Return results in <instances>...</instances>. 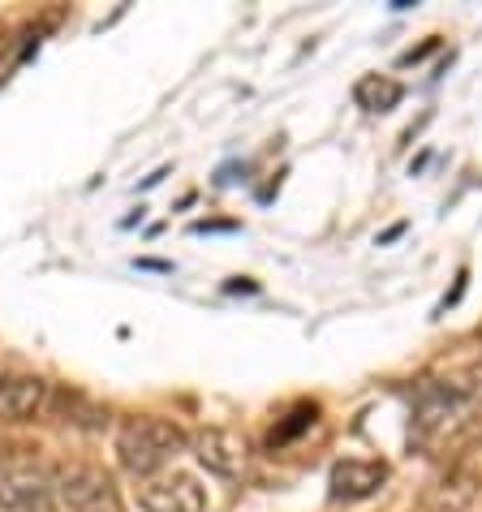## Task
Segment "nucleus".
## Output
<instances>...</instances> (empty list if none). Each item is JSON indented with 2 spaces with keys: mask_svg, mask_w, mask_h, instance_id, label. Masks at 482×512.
I'll return each mask as SVG.
<instances>
[{
  "mask_svg": "<svg viewBox=\"0 0 482 512\" xmlns=\"http://www.w3.org/2000/svg\"><path fill=\"white\" fill-rule=\"evenodd\" d=\"M482 422V392L452 379H422L409 409V444L427 457H444Z\"/></svg>",
  "mask_w": 482,
  "mask_h": 512,
  "instance_id": "obj_1",
  "label": "nucleus"
},
{
  "mask_svg": "<svg viewBox=\"0 0 482 512\" xmlns=\"http://www.w3.org/2000/svg\"><path fill=\"white\" fill-rule=\"evenodd\" d=\"M48 401V383L35 375H0V422H31Z\"/></svg>",
  "mask_w": 482,
  "mask_h": 512,
  "instance_id": "obj_8",
  "label": "nucleus"
},
{
  "mask_svg": "<svg viewBox=\"0 0 482 512\" xmlns=\"http://www.w3.org/2000/svg\"><path fill=\"white\" fill-rule=\"evenodd\" d=\"M190 444V435L181 431V426L173 422H164V418H130V422H121V431H117V461L125 474H134V478H155L160 469L177 457L181 448Z\"/></svg>",
  "mask_w": 482,
  "mask_h": 512,
  "instance_id": "obj_2",
  "label": "nucleus"
},
{
  "mask_svg": "<svg viewBox=\"0 0 482 512\" xmlns=\"http://www.w3.org/2000/svg\"><path fill=\"white\" fill-rule=\"evenodd\" d=\"M138 508L143 512H207V491L194 474H155L138 487Z\"/></svg>",
  "mask_w": 482,
  "mask_h": 512,
  "instance_id": "obj_5",
  "label": "nucleus"
},
{
  "mask_svg": "<svg viewBox=\"0 0 482 512\" xmlns=\"http://www.w3.org/2000/svg\"><path fill=\"white\" fill-rule=\"evenodd\" d=\"M315 418H319V405H297L293 414H289V422H280L276 431H272V448H280V444H289L293 435H302L306 426H315Z\"/></svg>",
  "mask_w": 482,
  "mask_h": 512,
  "instance_id": "obj_10",
  "label": "nucleus"
},
{
  "mask_svg": "<svg viewBox=\"0 0 482 512\" xmlns=\"http://www.w3.org/2000/svg\"><path fill=\"white\" fill-rule=\"evenodd\" d=\"M52 487L56 504L69 512H125L117 482L99 465H61L52 474Z\"/></svg>",
  "mask_w": 482,
  "mask_h": 512,
  "instance_id": "obj_4",
  "label": "nucleus"
},
{
  "mask_svg": "<svg viewBox=\"0 0 482 512\" xmlns=\"http://www.w3.org/2000/svg\"><path fill=\"white\" fill-rule=\"evenodd\" d=\"M194 457L203 461L211 474L237 478L241 465H246V444H241L233 431H224V426H207V431L194 435Z\"/></svg>",
  "mask_w": 482,
  "mask_h": 512,
  "instance_id": "obj_7",
  "label": "nucleus"
},
{
  "mask_svg": "<svg viewBox=\"0 0 482 512\" xmlns=\"http://www.w3.org/2000/svg\"><path fill=\"white\" fill-rule=\"evenodd\" d=\"M405 87L388 74H366L358 78V87H353V104H358L362 112H392L396 104H401Z\"/></svg>",
  "mask_w": 482,
  "mask_h": 512,
  "instance_id": "obj_9",
  "label": "nucleus"
},
{
  "mask_svg": "<svg viewBox=\"0 0 482 512\" xmlns=\"http://www.w3.org/2000/svg\"><path fill=\"white\" fill-rule=\"evenodd\" d=\"M0 512H56L48 465L22 452H0Z\"/></svg>",
  "mask_w": 482,
  "mask_h": 512,
  "instance_id": "obj_3",
  "label": "nucleus"
},
{
  "mask_svg": "<svg viewBox=\"0 0 482 512\" xmlns=\"http://www.w3.org/2000/svg\"><path fill=\"white\" fill-rule=\"evenodd\" d=\"M388 482V465L384 461H362V457H345L332 465L328 474V495L336 504H353V500H366L375 495L379 487Z\"/></svg>",
  "mask_w": 482,
  "mask_h": 512,
  "instance_id": "obj_6",
  "label": "nucleus"
}]
</instances>
